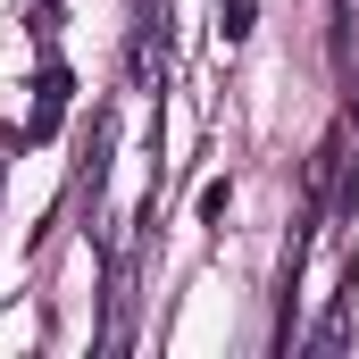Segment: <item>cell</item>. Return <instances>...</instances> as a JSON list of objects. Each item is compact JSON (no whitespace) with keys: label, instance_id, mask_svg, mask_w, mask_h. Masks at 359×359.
<instances>
[{"label":"cell","instance_id":"cell-1","mask_svg":"<svg viewBox=\"0 0 359 359\" xmlns=\"http://www.w3.org/2000/svg\"><path fill=\"white\" fill-rule=\"evenodd\" d=\"M67 100H76V76H67L59 59H42V76H34V109H25V142H34V151H42V142L59 134Z\"/></svg>","mask_w":359,"mask_h":359},{"label":"cell","instance_id":"cell-5","mask_svg":"<svg viewBox=\"0 0 359 359\" xmlns=\"http://www.w3.org/2000/svg\"><path fill=\"white\" fill-rule=\"evenodd\" d=\"M226 209H234V184H201V217L226 226Z\"/></svg>","mask_w":359,"mask_h":359},{"label":"cell","instance_id":"cell-6","mask_svg":"<svg viewBox=\"0 0 359 359\" xmlns=\"http://www.w3.org/2000/svg\"><path fill=\"white\" fill-rule=\"evenodd\" d=\"M59 25H67V8H59V0H42V8H34V42H50Z\"/></svg>","mask_w":359,"mask_h":359},{"label":"cell","instance_id":"cell-4","mask_svg":"<svg viewBox=\"0 0 359 359\" xmlns=\"http://www.w3.org/2000/svg\"><path fill=\"white\" fill-rule=\"evenodd\" d=\"M251 25H259V0H217V34L226 42H251Z\"/></svg>","mask_w":359,"mask_h":359},{"label":"cell","instance_id":"cell-3","mask_svg":"<svg viewBox=\"0 0 359 359\" xmlns=\"http://www.w3.org/2000/svg\"><path fill=\"white\" fill-rule=\"evenodd\" d=\"M351 301H359V276H351V284H343V292H334V301H326V318L309 326V351H318V359L351 351Z\"/></svg>","mask_w":359,"mask_h":359},{"label":"cell","instance_id":"cell-7","mask_svg":"<svg viewBox=\"0 0 359 359\" xmlns=\"http://www.w3.org/2000/svg\"><path fill=\"white\" fill-rule=\"evenodd\" d=\"M351 126H359V84H351Z\"/></svg>","mask_w":359,"mask_h":359},{"label":"cell","instance_id":"cell-2","mask_svg":"<svg viewBox=\"0 0 359 359\" xmlns=\"http://www.w3.org/2000/svg\"><path fill=\"white\" fill-rule=\"evenodd\" d=\"M126 76H134V92H159V84H168V25H142V34H134Z\"/></svg>","mask_w":359,"mask_h":359}]
</instances>
